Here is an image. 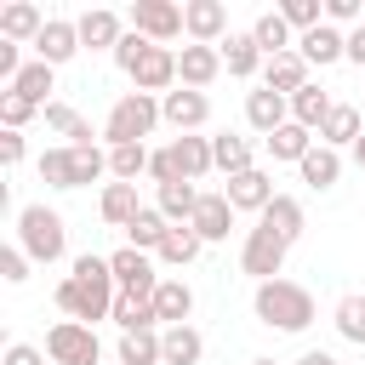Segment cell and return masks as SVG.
Here are the masks:
<instances>
[{
	"label": "cell",
	"instance_id": "cell-1",
	"mask_svg": "<svg viewBox=\"0 0 365 365\" xmlns=\"http://www.w3.org/2000/svg\"><path fill=\"white\" fill-rule=\"evenodd\" d=\"M114 302H120V285H114V268L108 257H74L68 279H57V308L80 325H97V319H114Z\"/></svg>",
	"mask_w": 365,
	"mask_h": 365
},
{
	"label": "cell",
	"instance_id": "cell-2",
	"mask_svg": "<svg viewBox=\"0 0 365 365\" xmlns=\"http://www.w3.org/2000/svg\"><path fill=\"white\" fill-rule=\"evenodd\" d=\"M17 245H23L29 262H40V268L63 262V257H68V222H63V211H51L46 200L23 205V211H17Z\"/></svg>",
	"mask_w": 365,
	"mask_h": 365
},
{
	"label": "cell",
	"instance_id": "cell-3",
	"mask_svg": "<svg viewBox=\"0 0 365 365\" xmlns=\"http://www.w3.org/2000/svg\"><path fill=\"white\" fill-rule=\"evenodd\" d=\"M251 308H257V319H262L268 331H308V325H314V291L297 285V279H268V285H257Z\"/></svg>",
	"mask_w": 365,
	"mask_h": 365
},
{
	"label": "cell",
	"instance_id": "cell-4",
	"mask_svg": "<svg viewBox=\"0 0 365 365\" xmlns=\"http://www.w3.org/2000/svg\"><path fill=\"white\" fill-rule=\"evenodd\" d=\"M97 177H108V148H97V143L91 148L57 143V148L40 154V182H51V188H86Z\"/></svg>",
	"mask_w": 365,
	"mask_h": 365
},
{
	"label": "cell",
	"instance_id": "cell-5",
	"mask_svg": "<svg viewBox=\"0 0 365 365\" xmlns=\"http://www.w3.org/2000/svg\"><path fill=\"white\" fill-rule=\"evenodd\" d=\"M154 125H160V97L125 91V97H114V108H108V120H103V143H108V148H125V143H143Z\"/></svg>",
	"mask_w": 365,
	"mask_h": 365
},
{
	"label": "cell",
	"instance_id": "cell-6",
	"mask_svg": "<svg viewBox=\"0 0 365 365\" xmlns=\"http://www.w3.org/2000/svg\"><path fill=\"white\" fill-rule=\"evenodd\" d=\"M46 359H51V365H97V359H103V342H97L91 325L57 319V325L46 331Z\"/></svg>",
	"mask_w": 365,
	"mask_h": 365
},
{
	"label": "cell",
	"instance_id": "cell-7",
	"mask_svg": "<svg viewBox=\"0 0 365 365\" xmlns=\"http://www.w3.org/2000/svg\"><path fill=\"white\" fill-rule=\"evenodd\" d=\"M285 251H291V245L257 222V228L245 234V245H240V274H251L257 285H268V279H279V268H285Z\"/></svg>",
	"mask_w": 365,
	"mask_h": 365
},
{
	"label": "cell",
	"instance_id": "cell-8",
	"mask_svg": "<svg viewBox=\"0 0 365 365\" xmlns=\"http://www.w3.org/2000/svg\"><path fill=\"white\" fill-rule=\"evenodd\" d=\"M131 91H148V97H165V91H177V51L171 46H154L148 40V51L131 63Z\"/></svg>",
	"mask_w": 365,
	"mask_h": 365
},
{
	"label": "cell",
	"instance_id": "cell-9",
	"mask_svg": "<svg viewBox=\"0 0 365 365\" xmlns=\"http://www.w3.org/2000/svg\"><path fill=\"white\" fill-rule=\"evenodd\" d=\"M125 23H131L143 40L171 46V40L182 34V6H171V0H137V6L125 11Z\"/></svg>",
	"mask_w": 365,
	"mask_h": 365
},
{
	"label": "cell",
	"instance_id": "cell-10",
	"mask_svg": "<svg viewBox=\"0 0 365 365\" xmlns=\"http://www.w3.org/2000/svg\"><path fill=\"white\" fill-rule=\"evenodd\" d=\"M182 34L194 46H222L234 29H228V6L222 0H188L182 6Z\"/></svg>",
	"mask_w": 365,
	"mask_h": 365
},
{
	"label": "cell",
	"instance_id": "cell-11",
	"mask_svg": "<svg viewBox=\"0 0 365 365\" xmlns=\"http://www.w3.org/2000/svg\"><path fill=\"white\" fill-rule=\"evenodd\" d=\"M160 120H165L177 137H188V131H200V125L211 120V97H205V91L177 86V91H165V97H160Z\"/></svg>",
	"mask_w": 365,
	"mask_h": 365
},
{
	"label": "cell",
	"instance_id": "cell-12",
	"mask_svg": "<svg viewBox=\"0 0 365 365\" xmlns=\"http://www.w3.org/2000/svg\"><path fill=\"white\" fill-rule=\"evenodd\" d=\"M108 268H114V285L131 291V297H154L160 279H165V274H154V257H148V251H131V245H120V251L108 257Z\"/></svg>",
	"mask_w": 365,
	"mask_h": 365
},
{
	"label": "cell",
	"instance_id": "cell-13",
	"mask_svg": "<svg viewBox=\"0 0 365 365\" xmlns=\"http://www.w3.org/2000/svg\"><path fill=\"white\" fill-rule=\"evenodd\" d=\"M74 29H80V46H86V51H108V57H114V46L125 40V23H120V11H108V6H91V11H80V17H74Z\"/></svg>",
	"mask_w": 365,
	"mask_h": 365
},
{
	"label": "cell",
	"instance_id": "cell-14",
	"mask_svg": "<svg viewBox=\"0 0 365 365\" xmlns=\"http://www.w3.org/2000/svg\"><path fill=\"white\" fill-rule=\"evenodd\" d=\"M86 46H80V29H74V17H46V29H40V40H34V57L40 63H51V68H63L68 57H80Z\"/></svg>",
	"mask_w": 365,
	"mask_h": 365
},
{
	"label": "cell",
	"instance_id": "cell-15",
	"mask_svg": "<svg viewBox=\"0 0 365 365\" xmlns=\"http://www.w3.org/2000/svg\"><path fill=\"white\" fill-rule=\"evenodd\" d=\"M297 51H302V63H308V68H331V63H342V57H348V29L319 23V29L297 34Z\"/></svg>",
	"mask_w": 365,
	"mask_h": 365
},
{
	"label": "cell",
	"instance_id": "cell-16",
	"mask_svg": "<svg viewBox=\"0 0 365 365\" xmlns=\"http://www.w3.org/2000/svg\"><path fill=\"white\" fill-rule=\"evenodd\" d=\"M222 74V46H182L177 51V86H188V91H205L211 80Z\"/></svg>",
	"mask_w": 365,
	"mask_h": 365
},
{
	"label": "cell",
	"instance_id": "cell-17",
	"mask_svg": "<svg viewBox=\"0 0 365 365\" xmlns=\"http://www.w3.org/2000/svg\"><path fill=\"white\" fill-rule=\"evenodd\" d=\"M222 194H228V205H234V211H257V217H262V211L274 205V177H268L262 165H251V171L228 177V182H222Z\"/></svg>",
	"mask_w": 365,
	"mask_h": 365
},
{
	"label": "cell",
	"instance_id": "cell-18",
	"mask_svg": "<svg viewBox=\"0 0 365 365\" xmlns=\"http://www.w3.org/2000/svg\"><path fill=\"white\" fill-rule=\"evenodd\" d=\"M285 120H291V97H279V91H268V86L245 91V125H251V131L274 137V131H279Z\"/></svg>",
	"mask_w": 365,
	"mask_h": 365
},
{
	"label": "cell",
	"instance_id": "cell-19",
	"mask_svg": "<svg viewBox=\"0 0 365 365\" xmlns=\"http://www.w3.org/2000/svg\"><path fill=\"white\" fill-rule=\"evenodd\" d=\"M228 228H234V205H228V194H222V188L200 194V211H194V234H200L205 245H222V240H228Z\"/></svg>",
	"mask_w": 365,
	"mask_h": 365
},
{
	"label": "cell",
	"instance_id": "cell-20",
	"mask_svg": "<svg viewBox=\"0 0 365 365\" xmlns=\"http://www.w3.org/2000/svg\"><path fill=\"white\" fill-rule=\"evenodd\" d=\"M171 160H177L182 182H200V177H211V171H217V160H211V137H200V131L171 137Z\"/></svg>",
	"mask_w": 365,
	"mask_h": 365
},
{
	"label": "cell",
	"instance_id": "cell-21",
	"mask_svg": "<svg viewBox=\"0 0 365 365\" xmlns=\"http://www.w3.org/2000/svg\"><path fill=\"white\" fill-rule=\"evenodd\" d=\"M257 222H262L268 234H279L285 245H297V240H302V228H308V211H302V200H297V194H274V205H268Z\"/></svg>",
	"mask_w": 365,
	"mask_h": 365
},
{
	"label": "cell",
	"instance_id": "cell-22",
	"mask_svg": "<svg viewBox=\"0 0 365 365\" xmlns=\"http://www.w3.org/2000/svg\"><path fill=\"white\" fill-rule=\"evenodd\" d=\"M154 314H160V325H188V314H194V285H188L182 274H165L160 291H154Z\"/></svg>",
	"mask_w": 365,
	"mask_h": 365
},
{
	"label": "cell",
	"instance_id": "cell-23",
	"mask_svg": "<svg viewBox=\"0 0 365 365\" xmlns=\"http://www.w3.org/2000/svg\"><path fill=\"white\" fill-rule=\"evenodd\" d=\"M40 29H46V17H40L34 0H11V6H0V40H11V46L29 40V46H34Z\"/></svg>",
	"mask_w": 365,
	"mask_h": 365
},
{
	"label": "cell",
	"instance_id": "cell-24",
	"mask_svg": "<svg viewBox=\"0 0 365 365\" xmlns=\"http://www.w3.org/2000/svg\"><path fill=\"white\" fill-rule=\"evenodd\" d=\"M6 91H11V97H23V103H34V108H46V103H57V97H51V91H57V68L34 57V63H23V74H17Z\"/></svg>",
	"mask_w": 365,
	"mask_h": 365
},
{
	"label": "cell",
	"instance_id": "cell-25",
	"mask_svg": "<svg viewBox=\"0 0 365 365\" xmlns=\"http://www.w3.org/2000/svg\"><path fill=\"white\" fill-rule=\"evenodd\" d=\"M262 86H268V91H279V97H297V91L308 86V63H302V51L268 57V63H262Z\"/></svg>",
	"mask_w": 365,
	"mask_h": 365
},
{
	"label": "cell",
	"instance_id": "cell-26",
	"mask_svg": "<svg viewBox=\"0 0 365 365\" xmlns=\"http://www.w3.org/2000/svg\"><path fill=\"white\" fill-rule=\"evenodd\" d=\"M97 211H103V222H108V228H131V222H137V211H143V200H137V182H103V200H97Z\"/></svg>",
	"mask_w": 365,
	"mask_h": 365
},
{
	"label": "cell",
	"instance_id": "cell-27",
	"mask_svg": "<svg viewBox=\"0 0 365 365\" xmlns=\"http://www.w3.org/2000/svg\"><path fill=\"white\" fill-rule=\"evenodd\" d=\"M251 40L262 46V57H285V51H297V29H291L279 11H257V23H251Z\"/></svg>",
	"mask_w": 365,
	"mask_h": 365
},
{
	"label": "cell",
	"instance_id": "cell-28",
	"mask_svg": "<svg viewBox=\"0 0 365 365\" xmlns=\"http://www.w3.org/2000/svg\"><path fill=\"white\" fill-rule=\"evenodd\" d=\"M262 63H268V57H262V46L251 40V29L222 40V68H228L234 80H251V74H262Z\"/></svg>",
	"mask_w": 365,
	"mask_h": 365
},
{
	"label": "cell",
	"instance_id": "cell-29",
	"mask_svg": "<svg viewBox=\"0 0 365 365\" xmlns=\"http://www.w3.org/2000/svg\"><path fill=\"white\" fill-rule=\"evenodd\" d=\"M359 137H365V125H359V108H354V103H336V108L325 114V125H319V143H325V148H336V154H342V148H354Z\"/></svg>",
	"mask_w": 365,
	"mask_h": 365
},
{
	"label": "cell",
	"instance_id": "cell-30",
	"mask_svg": "<svg viewBox=\"0 0 365 365\" xmlns=\"http://www.w3.org/2000/svg\"><path fill=\"white\" fill-rule=\"evenodd\" d=\"M160 354H165V365H200L205 359V336L194 325H165L160 331Z\"/></svg>",
	"mask_w": 365,
	"mask_h": 365
},
{
	"label": "cell",
	"instance_id": "cell-31",
	"mask_svg": "<svg viewBox=\"0 0 365 365\" xmlns=\"http://www.w3.org/2000/svg\"><path fill=\"white\" fill-rule=\"evenodd\" d=\"M331 108H336V97H331L325 86H314V80L291 97V120H297V125H308L314 137H319V125H325V114H331Z\"/></svg>",
	"mask_w": 365,
	"mask_h": 365
},
{
	"label": "cell",
	"instance_id": "cell-32",
	"mask_svg": "<svg viewBox=\"0 0 365 365\" xmlns=\"http://www.w3.org/2000/svg\"><path fill=\"white\" fill-rule=\"evenodd\" d=\"M40 114H46V125H51L57 137H68L74 148H91V143H97V131H91V120H86L80 108H68V103H46Z\"/></svg>",
	"mask_w": 365,
	"mask_h": 365
},
{
	"label": "cell",
	"instance_id": "cell-33",
	"mask_svg": "<svg viewBox=\"0 0 365 365\" xmlns=\"http://www.w3.org/2000/svg\"><path fill=\"white\" fill-rule=\"evenodd\" d=\"M262 143H268V154H274V160H285V165H302V160H308V148H314L319 137H314L308 125H297V120H285V125H279L274 137H262Z\"/></svg>",
	"mask_w": 365,
	"mask_h": 365
},
{
	"label": "cell",
	"instance_id": "cell-34",
	"mask_svg": "<svg viewBox=\"0 0 365 365\" xmlns=\"http://www.w3.org/2000/svg\"><path fill=\"white\" fill-rule=\"evenodd\" d=\"M297 171H302V182H308L314 194H325V188H336V177H342V154H336V148H325V143H314V148H308V160H302Z\"/></svg>",
	"mask_w": 365,
	"mask_h": 365
},
{
	"label": "cell",
	"instance_id": "cell-35",
	"mask_svg": "<svg viewBox=\"0 0 365 365\" xmlns=\"http://www.w3.org/2000/svg\"><path fill=\"white\" fill-rule=\"evenodd\" d=\"M154 205H160L165 222H194V211H200V188H194V182H165V188H154Z\"/></svg>",
	"mask_w": 365,
	"mask_h": 365
},
{
	"label": "cell",
	"instance_id": "cell-36",
	"mask_svg": "<svg viewBox=\"0 0 365 365\" xmlns=\"http://www.w3.org/2000/svg\"><path fill=\"white\" fill-rule=\"evenodd\" d=\"M200 251H205V240L194 234V222H171V234H165V245H160L154 257H160L165 268H188Z\"/></svg>",
	"mask_w": 365,
	"mask_h": 365
},
{
	"label": "cell",
	"instance_id": "cell-37",
	"mask_svg": "<svg viewBox=\"0 0 365 365\" xmlns=\"http://www.w3.org/2000/svg\"><path fill=\"white\" fill-rule=\"evenodd\" d=\"M165 234H171V222L160 217V205H143V211H137V222L125 228V240H131V251H148V257H154V251L165 245Z\"/></svg>",
	"mask_w": 365,
	"mask_h": 365
},
{
	"label": "cell",
	"instance_id": "cell-38",
	"mask_svg": "<svg viewBox=\"0 0 365 365\" xmlns=\"http://www.w3.org/2000/svg\"><path fill=\"white\" fill-rule=\"evenodd\" d=\"M114 325H120V331H165L160 314H154V297H131V291H120V302H114Z\"/></svg>",
	"mask_w": 365,
	"mask_h": 365
},
{
	"label": "cell",
	"instance_id": "cell-39",
	"mask_svg": "<svg viewBox=\"0 0 365 365\" xmlns=\"http://www.w3.org/2000/svg\"><path fill=\"white\" fill-rule=\"evenodd\" d=\"M114 359H120V365H165V354H160V331H120Z\"/></svg>",
	"mask_w": 365,
	"mask_h": 365
},
{
	"label": "cell",
	"instance_id": "cell-40",
	"mask_svg": "<svg viewBox=\"0 0 365 365\" xmlns=\"http://www.w3.org/2000/svg\"><path fill=\"white\" fill-rule=\"evenodd\" d=\"M331 325H336V336H342V342H359V348H365V291H348V297H336V308H331Z\"/></svg>",
	"mask_w": 365,
	"mask_h": 365
},
{
	"label": "cell",
	"instance_id": "cell-41",
	"mask_svg": "<svg viewBox=\"0 0 365 365\" xmlns=\"http://www.w3.org/2000/svg\"><path fill=\"white\" fill-rule=\"evenodd\" d=\"M211 160H217L222 177H240V171H251V143L234 137V131H217L211 137Z\"/></svg>",
	"mask_w": 365,
	"mask_h": 365
},
{
	"label": "cell",
	"instance_id": "cell-42",
	"mask_svg": "<svg viewBox=\"0 0 365 365\" xmlns=\"http://www.w3.org/2000/svg\"><path fill=\"white\" fill-rule=\"evenodd\" d=\"M148 160H154V154H148L143 143H125V148H108V177H114V182H137V177L148 171Z\"/></svg>",
	"mask_w": 365,
	"mask_h": 365
},
{
	"label": "cell",
	"instance_id": "cell-43",
	"mask_svg": "<svg viewBox=\"0 0 365 365\" xmlns=\"http://www.w3.org/2000/svg\"><path fill=\"white\" fill-rule=\"evenodd\" d=\"M279 17H285L297 34H308V29H319V23H325V6H319V0H285V6H279Z\"/></svg>",
	"mask_w": 365,
	"mask_h": 365
},
{
	"label": "cell",
	"instance_id": "cell-44",
	"mask_svg": "<svg viewBox=\"0 0 365 365\" xmlns=\"http://www.w3.org/2000/svg\"><path fill=\"white\" fill-rule=\"evenodd\" d=\"M34 114H40L34 103H23V97H11V91H0V131H23V125H29Z\"/></svg>",
	"mask_w": 365,
	"mask_h": 365
},
{
	"label": "cell",
	"instance_id": "cell-45",
	"mask_svg": "<svg viewBox=\"0 0 365 365\" xmlns=\"http://www.w3.org/2000/svg\"><path fill=\"white\" fill-rule=\"evenodd\" d=\"M29 268H34V262H29V251H23V245H6V251H0V279H6V285H23V279H29Z\"/></svg>",
	"mask_w": 365,
	"mask_h": 365
},
{
	"label": "cell",
	"instance_id": "cell-46",
	"mask_svg": "<svg viewBox=\"0 0 365 365\" xmlns=\"http://www.w3.org/2000/svg\"><path fill=\"white\" fill-rule=\"evenodd\" d=\"M325 23H336V29H359V23H365V0H325Z\"/></svg>",
	"mask_w": 365,
	"mask_h": 365
},
{
	"label": "cell",
	"instance_id": "cell-47",
	"mask_svg": "<svg viewBox=\"0 0 365 365\" xmlns=\"http://www.w3.org/2000/svg\"><path fill=\"white\" fill-rule=\"evenodd\" d=\"M143 51H148V40H143L137 29H125V40L114 46V68H120V74H131V63H137Z\"/></svg>",
	"mask_w": 365,
	"mask_h": 365
},
{
	"label": "cell",
	"instance_id": "cell-48",
	"mask_svg": "<svg viewBox=\"0 0 365 365\" xmlns=\"http://www.w3.org/2000/svg\"><path fill=\"white\" fill-rule=\"evenodd\" d=\"M148 177H154V188H165V182H182V171H177V160H171V143H165V148H154V160H148Z\"/></svg>",
	"mask_w": 365,
	"mask_h": 365
},
{
	"label": "cell",
	"instance_id": "cell-49",
	"mask_svg": "<svg viewBox=\"0 0 365 365\" xmlns=\"http://www.w3.org/2000/svg\"><path fill=\"white\" fill-rule=\"evenodd\" d=\"M0 365H46V348H34V342H11Z\"/></svg>",
	"mask_w": 365,
	"mask_h": 365
},
{
	"label": "cell",
	"instance_id": "cell-50",
	"mask_svg": "<svg viewBox=\"0 0 365 365\" xmlns=\"http://www.w3.org/2000/svg\"><path fill=\"white\" fill-rule=\"evenodd\" d=\"M23 154H29L23 131H0V160H6V165H23Z\"/></svg>",
	"mask_w": 365,
	"mask_h": 365
},
{
	"label": "cell",
	"instance_id": "cell-51",
	"mask_svg": "<svg viewBox=\"0 0 365 365\" xmlns=\"http://www.w3.org/2000/svg\"><path fill=\"white\" fill-rule=\"evenodd\" d=\"M348 63H359V68H365V23H359V29H348Z\"/></svg>",
	"mask_w": 365,
	"mask_h": 365
},
{
	"label": "cell",
	"instance_id": "cell-52",
	"mask_svg": "<svg viewBox=\"0 0 365 365\" xmlns=\"http://www.w3.org/2000/svg\"><path fill=\"white\" fill-rule=\"evenodd\" d=\"M297 365H336V354H325V348H308Z\"/></svg>",
	"mask_w": 365,
	"mask_h": 365
},
{
	"label": "cell",
	"instance_id": "cell-53",
	"mask_svg": "<svg viewBox=\"0 0 365 365\" xmlns=\"http://www.w3.org/2000/svg\"><path fill=\"white\" fill-rule=\"evenodd\" d=\"M348 154H354V160H359V165H365V137H359V143H354V148H348Z\"/></svg>",
	"mask_w": 365,
	"mask_h": 365
},
{
	"label": "cell",
	"instance_id": "cell-54",
	"mask_svg": "<svg viewBox=\"0 0 365 365\" xmlns=\"http://www.w3.org/2000/svg\"><path fill=\"white\" fill-rule=\"evenodd\" d=\"M251 365H274V359H251Z\"/></svg>",
	"mask_w": 365,
	"mask_h": 365
}]
</instances>
